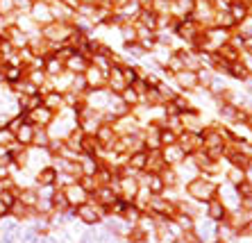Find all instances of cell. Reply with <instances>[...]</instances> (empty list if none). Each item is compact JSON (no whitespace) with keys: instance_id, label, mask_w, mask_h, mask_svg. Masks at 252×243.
I'll use <instances>...</instances> for the list:
<instances>
[{"instance_id":"7a4b0ae2","label":"cell","mask_w":252,"mask_h":243,"mask_svg":"<svg viewBox=\"0 0 252 243\" xmlns=\"http://www.w3.org/2000/svg\"><path fill=\"white\" fill-rule=\"evenodd\" d=\"M39 34H41L48 43H53V46H62V43H66L70 39V34H73V28H70V23L53 21V23L43 25V30L39 32Z\"/></svg>"},{"instance_id":"ba28073f","label":"cell","mask_w":252,"mask_h":243,"mask_svg":"<svg viewBox=\"0 0 252 243\" xmlns=\"http://www.w3.org/2000/svg\"><path fill=\"white\" fill-rule=\"evenodd\" d=\"M57 178H59V173L57 168L50 164V166H43L39 168V171L34 173V184H36V189H55V184H57Z\"/></svg>"},{"instance_id":"ffe728a7","label":"cell","mask_w":252,"mask_h":243,"mask_svg":"<svg viewBox=\"0 0 252 243\" xmlns=\"http://www.w3.org/2000/svg\"><path fill=\"white\" fill-rule=\"evenodd\" d=\"M41 102L43 107H48L50 112H62L64 109V93H59V91H48L46 95H41Z\"/></svg>"},{"instance_id":"5b68a950","label":"cell","mask_w":252,"mask_h":243,"mask_svg":"<svg viewBox=\"0 0 252 243\" xmlns=\"http://www.w3.org/2000/svg\"><path fill=\"white\" fill-rule=\"evenodd\" d=\"M202 30H205V28L195 23L193 18H182V21L175 25V30H173V32H175L182 41H187V43H191V46H193V43L198 41V36L202 34Z\"/></svg>"},{"instance_id":"9c48e42d","label":"cell","mask_w":252,"mask_h":243,"mask_svg":"<svg viewBox=\"0 0 252 243\" xmlns=\"http://www.w3.org/2000/svg\"><path fill=\"white\" fill-rule=\"evenodd\" d=\"M62 191H64V198H66V202H68L70 209H75V207H80V205H84V202H89V193L77 182L64 186Z\"/></svg>"},{"instance_id":"603a6c76","label":"cell","mask_w":252,"mask_h":243,"mask_svg":"<svg viewBox=\"0 0 252 243\" xmlns=\"http://www.w3.org/2000/svg\"><path fill=\"white\" fill-rule=\"evenodd\" d=\"M66 68H64V61L57 60L55 55H50V57H46L43 60V73H46V77H57L62 75Z\"/></svg>"},{"instance_id":"3957f363","label":"cell","mask_w":252,"mask_h":243,"mask_svg":"<svg viewBox=\"0 0 252 243\" xmlns=\"http://www.w3.org/2000/svg\"><path fill=\"white\" fill-rule=\"evenodd\" d=\"M70 213H73V218H77L80 223H84V225H98V223L105 220L102 209H100L98 205H94L91 200L80 205V207H75V209H70Z\"/></svg>"},{"instance_id":"52a82bcc","label":"cell","mask_w":252,"mask_h":243,"mask_svg":"<svg viewBox=\"0 0 252 243\" xmlns=\"http://www.w3.org/2000/svg\"><path fill=\"white\" fill-rule=\"evenodd\" d=\"M30 18H32V23L34 25H48L53 23V12H50V5H48L46 0H34V5H32V9H30L28 14Z\"/></svg>"},{"instance_id":"5bb4252c","label":"cell","mask_w":252,"mask_h":243,"mask_svg":"<svg viewBox=\"0 0 252 243\" xmlns=\"http://www.w3.org/2000/svg\"><path fill=\"white\" fill-rule=\"evenodd\" d=\"M94 137L98 139L100 148H102V152H105V150L112 148V143L118 139V134H116V130H114V125H112V123H102V125L98 127V130H95Z\"/></svg>"},{"instance_id":"cb8c5ba5","label":"cell","mask_w":252,"mask_h":243,"mask_svg":"<svg viewBox=\"0 0 252 243\" xmlns=\"http://www.w3.org/2000/svg\"><path fill=\"white\" fill-rule=\"evenodd\" d=\"M0 71H2V80L7 84H12V87L18 82H23V77H25V71L21 66H2Z\"/></svg>"},{"instance_id":"ac0fdd59","label":"cell","mask_w":252,"mask_h":243,"mask_svg":"<svg viewBox=\"0 0 252 243\" xmlns=\"http://www.w3.org/2000/svg\"><path fill=\"white\" fill-rule=\"evenodd\" d=\"M227 75H229V77H234V80H239V82H246L248 77L252 75V66L248 64V61L239 60V61H234V64H229Z\"/></svg>"},{"instance_id":"f1b7e54d","label":"cell","mask_w":252,"mask_h":243,"mask_svg":"<svg viewBox=\"0 0 252 243\" xmlns=\"http://www.w3.org/2000/svg\"><path fill=\"white\" fill-rule=\"evenodd\" d=\"M159 141H161V148L164 146H175L177 143V134L168 127H159Z\"/></svg>"},{"instance_id":"d4e9b609","label":"cell","mask_w":252,"mask_h":243,"mask_svg":"<svg viewBox=\"0 0 252 243\" xmlns=\"http://www.w3.org/2000/svg\"><path fill=\"white\" fill-rule=\"evenodd\" d=\"M159 178H161V182H164L166 191H173V189H177V186H180V182H182V180H180V175H177V171H175V168H164Z\"/></svg>"},{"instance_id":"4316f807","label":"cell","mask_w":252,"mask_h":243,"mask_svg":"<svg viewBox=\"0 0 252 243\" xmlns=\"http://www.w3.org/2000/svg\"><path fill=\"white\" fill-rule=\"evenodd\" d=\"M243 180H246V171H241V168L229 166L227 171H225V182L232 184V186H239Z\"/></svg>"},{"instance_id":"8992f818","label":"cell","mask_w":252,"mask_h":243,"mask_svg":"<svg viewBox=\"0 0 252 243\" xmlns=\"http://www.w3.org/2000/svg\"><path fill=\"white\" fill-rule=\"evenodd\" d=\"M177 146H180V150H182L187 157H191V154H195V152L202 150V139H200L198 132L182 130L180 134H177Z\"/></svg>"},{"instance_id":"83f0119b","label":"cell","mask_w":252,"mask_h":243,"mask_svg":"<svg viewBox=\"0 0 252 243\" xmlns=\"http://www.w3.org/2000/svg\"><path fill=\"white\" fill-rule=\"evenodd\" d=\"M234 189H236V196H239L241 205H243V202H252V182L250 180H243Z\"/></svg>"},{"instance_id":"44dd1931","label":"cell","mask_w":252,"mask_h":243,"mask_svg":"<svg viewBox=\"0 0 252 243\" xmlns=\"http://www.w3.org/2000/svg\"><path fill=\"white\" fill-rule=\"evenodd\" d=\"M227 14H229V18L234 21V25H241L248 16H250V12H248V7L243 5L241 0H232V2H229Z\"/></svg>"},{"instance_id":"7402d4cb","label":"cell","mask_w":252,"mask_h":243,"mask_svg":"<svg viewBox=\"0 0 252 243\" xmlns=\"http://www.w3.org/2000/svg\"><path fill=\"white\" fill-rule=\"evenodd\" d=\"M164 168H168L164 164V159H161V154H159V150L157 152H148V164H146V175H161V171Z\"/></svg>"},{"instance_id":"8fae6325","label":"cell","mask_w":252,"mask_h":243,"mask_svg":"<svg viewBox=\"0 0 252 243\" xmlns=\"http://www.w3.org/2000/svg\"><path fill=\"white\" fill-rule=\"evenodd\" d=\"M84 80H87L89 91L107 89V73L100 71V68H95L94 64H89V68L84 71Z\"/></svg>"},{"instance_id":"6da1fadb","label":"cell","mask_w":252,"mask_h":243,"mask_svg":"<svg viewBox=\"0 0 252 243\" xmlns=\"http://www.w3.org/2000/svg\"><path fill=\"white\" fill-rule=\"evenodd\" d=\"M184 191H187L189 200L198 202V205H207L211 198H216L218 182H216V180L205 178V175H198V178H193L191 182L184 184Z\"/></svg>"},{"instance_id":"9a60e30c","label":"cell","mask_w":252,"mask_h":243,"mask_svg":"<svg viewBox=\"0 0 252 243\" xmlns=\"http://www.w3.org/2000/svg\"><path fill=\"white\" fill-rule=\"evenodd\" d=\"M89 64H91V61H89L82 53H73L68 60L64 61V68L70 73V75H84V71L89 68Z\"/></svg>"},{"instance_id":"4dcf8cb0","label":"cell","mask_w":252,"mask_h":243,"mask_svg":"<svg viewBox=\"0 0 252 243\" xmlns=\"http://www.w3.org/2000/svg\"><path fill=\"white\" fill-rule=\"evenodd\" d=\"M12 5L16 12H25L30 14V9H32V5H34V0H12Z\"/></svg>"},{"instance_id":"2e32d148","label":"cell","mask_w":252,"mask_h":243,"mask_svg":"<svg viewBox=\"0 0 252 243\" xmlns=\"http://www.w3.org/2000/svg\"><path fill=\"white\" fill-rule=\"evenodd\" d=\"M146 164H148V152L146 150H134V152H129L127 157H125V166H127L129 171H134L136 175L146 171Z\"/></svg>"},{"instance_id":"484cf974","label":"cell","mask_w":252,"mask_h":243,"mask_svg":"<svg viewBox=\"0 0 252 243\" xmlns=\"http://www.w3.org/2000/svg\"><path fill=\"white\" fill-rule=\"evenodd\" d=\"M121 100H123L125 105L129 107V112H132V109H134L136 105H143V98H141V95L136 93V91L132 89V87H127V89H125L123 93H121Z\"/></svg>"},{"instance_id":"4fadbf2b","label":"cell","mask_w":252,"mask_h":243,"mask_svg":"<svg viewBox=\"0 0 252 243\" xmlns=\"http://www.w3.org/2000/svg\"><path fill=\"white\" fill-rule=\"evenodd\" d=\"M159 154H161V159H164V164L168 168H177L180 164H182L184 159H187V154L180 150V146H164V148L159 150Z\"/></svg>"},{"instance_id":"1f68e13d","label":"cell","mask_w":252,"mask_h":243,"mask_svg":"<svg viewBox=\"0 0 252 243\" xmlns=\"http://www.w3.org/2000/svg\"><path fill=\"white\" fill-rule=\"evenodd\" d=\"M12 12H14L12 0H0V14L5 16V14H12Z\"/></svg>"},{"instance_id":"f546056e","label":"cell","mask_w":252,"mask_h":243,"mask_svg":"<svg viewBox=\"0 0 252 243\" xmlns=\"http://www.w3.org/2000/svg\"><path fill=\"white\" fill-rule=\"evenodd\" d=\"M12 143H14V132H9L7 127L0 130V150H7Z\"/></svg>"},{"instance_id":"d6986e66","label":"cell","mask_w":252,"mask_h":243,"mask_svg":"<svg viewBox=\"0 0 252 243\" xmlns=\"http://www.w3.org/2000/svg\"><path fill=\"white\" fill-rule=\"evenodd\" d=\"M32 139H34V125H30V123H23L14 132V141H16L18 146H23V148L32 146Z\"/></svg>"},{"instance_id":"277c9868","label":"cell","mask_w":252,"mask_h":243,"mask_svg":"<svg viewBox=\"0 0 252 243\" xmlns=\"http://www.w3.org/2000/svg\"><path fill=\"white\" fill-rule=\"evenodd\" d=\"M116 189L118 198H123L127 202H134V198L139 196L141 191V182H139V175H127V178H118L116 182L112 184Z\"/></svg>"},{"instance_id":"7c38bea8","label":"cell","mask_w":252,"mask_h":243,"mask_svg":"<svg viewBox=\"0 0 252 243\" xmlns=\"http://www.w3.org/2000/svg\"><path fill=\"white\" fill-rule=\"evenodd\" d=\"M173 80H175L177 89L184 91V93H193V91H198V75H195V71H180L173 75Z\"/></svg>"},{"instance_id":"e0dca14e","label":"cell","mask_w":252,"mask_h":243,"mask_svg":"<svg viewBox=\"0 0 252 243\" xmlns=\"http://www.w3.org/2000/svg\"><path fill=\"white\" fill-rule=\"evenodd\" d=\"M80 152H82V157H100L102 148H100L98 139H95L94 134H84L82 143H80Z\"/></svg>"},{"instance_id":"30bf717a","label":"cell","mask_w":252,"mask_h":243,"mask_svg":"<svg viewBox=\"0 0 252 243\" xmlns=\"http://www.w3.org/2000/svg\"><path fill=\"white\" fill-rule=\"evenodd\" d=\"M202 212H205V218L211 220V223H216V225H218V223H223L225 216L229 213L227 207H225V205L218 200V198H211L205 207H202Z\"/></svg>"}]
</instances>
